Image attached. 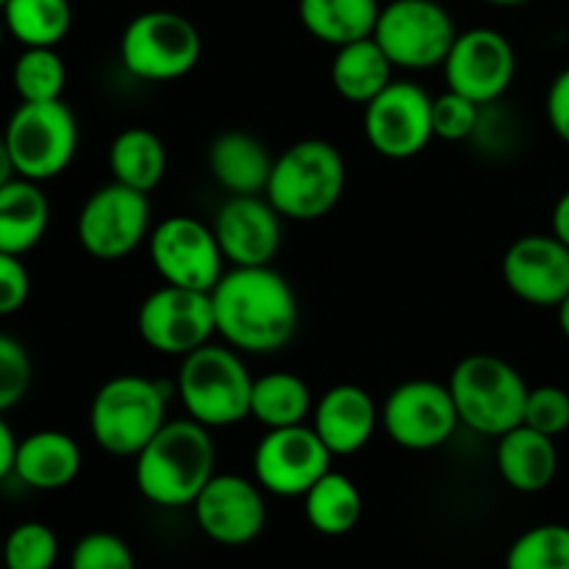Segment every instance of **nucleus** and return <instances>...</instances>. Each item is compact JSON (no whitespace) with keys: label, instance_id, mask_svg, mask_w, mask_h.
I'll return each mask as SVG.
<instances>
[{"label":"nucleus","instance_id":"412c9836","mask_svg":"<svg viewBox=\"0 0 569 569\" xmlns=\"http://www.w3.org/2000/svg\"><path fill=\"white\" fill-rule=\"evenodd\" d=\"M83 456L64 431H33L17 442L14 478L37 492H59L81 476Z\"/></svg>","mask_w":569,"mask_h":569},{"label":"nucleus","instance_id":"b1692460","mask_svg":"<svg viewBox=\"0 0 569 569\" xmlns=\"http://www.w3.org/2000/svg\"><path fill=\"white\" fill-rule=\"evenodd\" d=\"M50 226V203L37 181L14 176L0 187V250L26 256Z\"/></svg>","mask_w":569,"mask_h":569},{"label":"nucleus","instance_id":"4c0bfd02","mask_svg":"<svg viewBox=\"0 0 569 569\" xmlns=\"http://www.w3.org/2000/svg\"><path fill=\"white\" fill-rule=\"evenodd\" d=\"M31 295V276L22 264V256L0 250V317L17 315Z\"/></svg>","mask_w":569,"mask_h":569},{"label":"nucleus","instance_id":"c03bdc74","mask_svg":"<svg viewBox=\"0 0 569 569\" xmlns=\"http://www.w3.org/2000/svg\"><path fill=\"white\" fill-rule=\"evenodd\" d=\"M483 3L500 6V9H517V6H526L531 3V0H483Z\"/></svg>","mask_w":569,"mask_h":569},{"label":"nucleus","instance_id":"bb28decb","mask_svg":"<svg viewBox=\"0 0 569 569\" xmlns=\"http://www.w3.org/2000/svg\"><path fill=\"white\" fill-rule=\"evenodd\" d=\"M109 170L117 183L150 194L167 176V148L150 128L131 126L111 139Z\"/></svg>","mask_w":569,"mask_h":569},{"label":"nucleus","instance_id":"5701e85b","mask_svg":"<svg viewBox=\"0 0 569 569\" xmlns=\"http://www.w3.org/2000/svg\"><path fill=\"white\" fill-rule=\"evenodd\" d=\"M276 156L248 131H222L209 144V172L228 194H264Z\"/></svg>","mask_w":569,"mask_h":569},{"label":"nucleus","instance_id":"c85d7f7f","mask_svg":"<svg viewBox=\"0 0 569 569\" xmlns=\"http://www.w3.org/2000/svg\"><path fill=\"white\" fill-rule=\"evenodd\" d=\"M365 511L359 487L345 472L328 470L303 495V515L309 526L322 537H345L353 531Z\"/></svg>","mask_w":569,"mask_h":569},{"label":"nucleus","instance_id":"2f4dec72","mask_svg":"<svg viewBox=\"0 0 569 569\" xmlns=\"http://www.w3.org/2000/svg\"><path fill=\"white\" fill-rule=\"evenodd\" d=\"M506 569H569V526L545 522L511 542Z\"/></svg>","mask_w":569,"mask_h":569},{"label":"nucleus","instance_id":"a19ab883","mask_svg":"<svg viewBox=\"0 0 569 569\" xmlns=\"http://www.w3.org/2000/svg\"><path fill=\"white\" fill-rule=\"evenodd\" d=\"M550 233L569 248V189L556 200L553 214H550Z\"/></svg>","mask_w":569,"mask_h":569},{"label":"nucleus","instance_id":"0eeeda50","mask_svg":"<svg viewBox=\"0 0 569 569\" xmlns=\"http://www.w3.org/2000/svg\"><path fill=\"white\" fill-rule=\"evenodd\" d=\"M203 56V37L189 17L170 9L142 11L120 37V61L139 81L167 83L189 76Z\"/></svg>","mask_w":569,"mask_h":569},{"label":"nucleus","instance_id":"9d476101","mask_svg":"<svg viewBox=\"0 0 569 569\" xmlns=\"http://www.w3.org/2000/svg\"><path fill=\"white\" fill-rule=\"evenodd\" d=\"M153 231L144 192L111 181L83 200L76 220L78 244L98 261H120L142 248Z\"/></svg>","mask_w":569,"mask_h":569},{"label":"nucleus","instance_id":"f257e3e1","mask_svg":"<svg viewBox=\"0 0 569 569\" xmlns=\"http://www.w3.org/2000/svg\"><path fill=\"white\" fill-rule=\"evenodd\" d=\"M217 333L239 353H278L298 333L292 283L267 267H231L211 289Z\"/></svg>","mask_w":569,"mask_h":569},{"label":"nucleus","instance_id":"423d86ee","mask_svg":"<svg viewBox=\"0 0 569 569\" xmlns=\"http://www.w3.org/2000/svg\"><path fill=\"white\" fill-rule=\"evenodd\" d=\"M167 422V392L144 376H114L94 392L89 433L103 453L133 459Z\"/></svg>","mask_w":569,"mask_h":569},{"label":"nucleus","instance_id":"a878e982","mask_svg":"<svg viewBox=\"0 0 569 569\" xmlns=\"http://www.w3.org/2000/svg\"><path fill=\"white\" fill-rule=\"evenodd\" d=\"M378 0H298V20L317 42L342 48L376 33Z\"/></svg>","mask_w":569,"mask_h":569},{"label":"nucleus","instance_id":"f704fd0d","mask_svg":"<svg viewBox=\"0 0 569 569\" xmlns=\"http://www.w3.org/2000/svg\"><path fill=\"white\" fill-rule=\"evenodd\" d=\"M70 569H137L131 545L111 531H92L76 542Z\"/></svg>","mask_w":569,"mask_h":569},{"label":"nucleus","instance_id":"dca6fc26","mask_svg":"<svg viewBox=\"0 0 569 569\" xmlns=\"http://www.w3.org/2000/svg\"><path fill=\"white\" fill-rule=\"evenodd\" d=\"M442 70L448 89L476 100L478 106H492L515 83V44L495 28H467L456 37Z\"/></svg>","mask_w":569,"mask_h":569},{"label":"nucleus","instance_id":"f3484780","mask_svg":"<svg viewBox=\"0 0 569 569\" xmlns=\"http://www.w3.org/2000/svg\"><path fill=\"white\" fill-rule=\"evenodd\" d=\"M192 509L200 531L222 548H244L256 542L267 526L264 489L256 478L250 481L237 472H214Z\"/></svg>","mask_w":569,"mask_h":569},{"label":"nucleus","instance_id":"79ce46f5","mask_svg":"<svg viewBox=\"0 0 569 569\" xmlns=\"http://www.w3.org/2000/svg\"><path fill=\"white\" fill-rule=\"evenodd\" d=\"M14 176H17V172H14V164H11L9 148H6L3 133H0V187H3L6 181H11Z\"/></svg>","mask_w":569,"mask_h":569},{"label":"nucleus","instance_id":"aec40b11","mask_svg":"<svg viewBox=\"0 0 569 569\" xmlns=\"http://www.w3.org/2000/svg\"><path fill=\"white\" fill-rule=\"evenodd\" d=\"M381 426V409L372 395L356 383H337L315 400L311 428L331 456H353L370 445Z\"/></svg>","mask_w":569,"mask_h":569},{"label":"nucleus","instance_id":"49530a36","mask_svg":"<svg viewBox=\"0 0 569 569\" xmlns=\"http://www.w3.org/2000/svg\"><path fill=\"white\" fill-rule=\"evenodd\" d=\"M0 567H3V537H0Z\"/></svg>","mask_w":569,"mask_h":569},{"label":"nucleus","instance_id":"c9c22d12","mask_svg":"<svg viewBox=\"0 0 569 569\" xmlns=\"http://www.w3.org/2000/svg\"><path fill=\"white\" fill-rule=\"evenodd\" d=\"M33 365L26 345L0 333V415L14 409L31 389Z\"/></svg>","mask_w":569,"mask_h":569},{"label":"nucleus","instance_id":"e433bc0d","mask_svg":"<svg viewBox=\"0 0 569 569\" xmlns=\"http://www.w3.org/2000/svg\"><path fill=\"white\" fill-rule=\"evenodd\" d=\"M522 426L545 433V437H561L569 428V392L553 383L533 387L526 400Z\"/></svg>","mask_w":569,"mask_h":569},{"label":"nucleus","instance_id":"393cba45","mask_svg":"<svg viewBox=\"0 0 569 569\" xmlns=\"http://www.w3.org/2000/svg\"><path fill=\"white\" fill-rule=\"evenodd\" d=\"M395 81V64L372 37L337 48L331 61V83L342 100L367 106Z\"/></svg>","mask_w":569,"mask_h":569},{"label":"nucleus","instance_id":"20e7f679","mask_svg":"<svg viewBox=\"0 0 569 569\" xmlns=\"http://www.w3.org/2000/svg\"><path fill=\"white\" fill-rule=\"evenodd\" d=\"M176 392L189 420L211 428H231L250 417L253 376L231 345L206 342L181 359Z\"/></svg>","mask_w":569,"mask_h":569},{"label":"nucleus","instance_id":"f03ea898","mask_svg":"<svg viewBox=\"0 0 569 569\" xmlns=\"http://www.w3.org/2000/svg\"><path fill=\"white\" fill-rule=\"evenodd\" d=\"M214 461L217 448L209 428L189 417L167 420L133 456V481L148 503L159 509H183L192 506L214 478Z\"/></svg>","mask_w":569,"mask_h":569},{"label":"nucleus","instance_id":"9b49d317","mask_svg":"<svg viewBox=\"0 0 569 569\" xmlns=\"http://www.w3.org/2000/svg\"><path fill=\"white\" fill-rule=\"evenodd\" d=\"M461 426L448 383L431 378L403 381L381 406V428L398 448L428 453L450 442Z\"/></svg>","mask_w":569,"mask_h":569},{"label":"nucleus","instance_id":"1a4fd4ad","mask_svg":"<svg viewBox=\"0 0 569 569\" xmlns=\"http://www.w3.org/2000/svg\"><path fill=\"white\" fill-rule=\"evenodd\" d=\"M456 22L437 0H392L381 6L376 39L395 70H433L442 67L453 48Z\"/></svg>","mask_w":569,"mask_h":569},{"label":"nucleus","instance_id":"473e14b6","mask_svg":"<svg viewBox=\"0 0 569 569\" xmlns=\"http://www.w3.org/2000/svg\"><path fill=\"white\" fill-rule=\"evenodd\" d=\"M56 561H59V537L44 522H20L3 537L6 569H53Z\"/></svg>","mask_w":569,"mask_h":569},{"label":"nucleus","instance_id":"72a5a7b5","mask_svg":"<svg viewBox=\"0 0 569 569\" xmlns=\"http://www.w3.org/2000/svg\"><path fill=\"white\" fill-rule=\"evenodd\" d=\"M481 109L483 106L465 98V94L453 92V89L433 98V139H442V142H465V139L476 137L483 120Z\"/></svg>","mask_w":569,"mask_h":569},{"label":"nucleus","instance_id":"cd10ccee","mask_svg":"<svg viewBox=\"0 0 569 569\" xmlns=\"http://www.w3.org/2000/svg\"><path fill=\"white\" fill-rule=\"evenodd\" d=\"M311 411H315V395H311L309 383L295 372L278 370L253 378L250 417L267 431L306 426L311 420Z\"/></svg>","mask_w":569,"mask_h":569},{"label":"nucleus","instance_id":"de8ad7c7","mask_svg":"<svg viewBox=\"0 0 569 569\" xmlns=\"http://www.w3.org/2000/svg\"><path fill=\"white\" fill-rule=\"evenodd\" d=\"M3 6H6V0H0V9H3Z\"/></svg>","mask_w":569,"mask_h":569},{"label":"nucleus","instance_id":"09e8293b","mask_svg":"<svg viewBox=\"0 0 569 569\" xmlns=\"http://www.w3.org/2000/svg\"><path fill=\"white\" fill-rule=\"evenodd\" d=\"M437 3H442V0H437Z\"/></svg>","mask_w":569,"mask_h":569},{"label":"nucleus","instance_id":"f8f14e48","mask_svg":"<svg viewBox=\"0 0 569 569\" xmlns=\"http://www.w3.org/2000/svg\"><path fill=\"white\" fill-rule=\"evenodd\" d=\"M137 331L156 353L183 359L217 333L211 292L164 283L139 306Z\"/></svg>","mask_w":569,"mask_h":569},{"label":"nucleus","instance_id":"7ed1b4c3","mask_svg":"<svg viewBox=\"0 0 569 569\" xmlns=\"http://www.w3.org/2000/svg\"><path fill=\"white\" fill-rule=\"evenodd\" d=\"M348 187V167L337 144L300 139L276 156L264 198L283 220L315 222L337 209Z\"/></svg>","mask_w":569,"mask_h":569},{"label":"nucleus","instance_id":"4468645a","mask_svg":"<svg viewBox=\"0 0 569 569\" xmlns=\"http://www.w3.org/2000/svg\"><path fill=\"white\" fill-rule=\"evenodd\" d=\"M433 98L415 81H392L365 106V137L378 156L406 161L433 139Z\"/></svg>","mask_w":569,"mask_h":569},{"label":"nucleus","instance_id":"58836bf2","mask_svg":"<svg viewBox=\"0 0 569 569\" xmlns=\"http://www.w3.org/2000/svg\"><path fill=\"white\" fill-rule=\"evenodd\" d=\"M545 111H548V122L553 128L556 137L569 144V67L553 78L548 89V100H545Z\"/></svg>","mask_w":569,"mask_h":569},{"label":"nucleus","instance_id":"ea45409f","mask_svg":"<svg viewBox=\"0 0 569 569\" xmlns=\"http://www.w3.org/2000/svg\"><path fill=\"white\" fill-rule=\"evenodd\" d=\"M17 442H20V439L14 437L11 426L3 420V415H0V481L9 476H14Z\"/></svg>","mask_w":569,"mask_h":569},{"label":"nucleus","instance_id":"4be33fe9","mask_svg":"<svg viewBox=\"0 0 569 569\" xmlns=\"http://www.w3.org/2000/svg\"><path fill=\"white\" fill-rule=\"evenodd\" d=\"M495 465L506 487L522 495H537L545 492L559 476V448L553 437L517 426L498 437Z\"/></svg>","mask_w":569,"mask_h":569},{"label":"nucleus","instance_id":"2eb2a0df","mask_svg":"<svg viewBox=\"0 0 569 569\" xmlns=\"http://www.w3.org/2000/svg\"><path fill=\"white\" fill-rule=\"evenodd\" d=\"M331 459L311 426L272 428L253 450V478L276 498H303L331 470Z\"/></svg>","mask_w":569,"mask_h":569},{"label":"nucleus","instance_id":"c756f323","mask_svg":"<svg viewBox=\"0 0 569 569\" xmlns=\"http://www.w3.org/2000/svg\"><path fill=\"white\" fill-rule=\"evenodd\" d=\"M0 14L22 48H59L72 28L70 0H6Z\"/></svg>","mask_w":569,"mask_h":569},{"label":"nucleus","instance_id":"6e6552de","mask_svg":"<svg viewBox=\"0 0 569 569\" xmlns=\"http://www.w3.org/2000/svg\"><path fill=\"white\" fill-rule=\"evenodd\" d=\"M6 148L20 178H59L78 153V120L64 100L20 103L6 122Z\"/></svg>","mask_w":569,"mask_h":569},{"label":"nucleus","instance_id":"a211bd4d","mask_svg":"<svg viewBox=\"0 0 569 569\" xmlns=\"http://www.w3.org/2000/svg\"><path fill=\"white\" fill-rule=\"evenodd\" d=\"M222 259L231 267H267L281 250L283 217L264 194H231L211 222Z\"/></svg>","mask_w":569,"mask_h":569},{"label":"nucleus","instance_id":"8fccbe9b","mask_svg":"<svg viewBox=\"0 0 569 569\" xmlns=\"http://www.w3.org/2000/svg\"><path fill=\"white\" fill-rule=\"evenodd\" d=\"M0 569H6V567H0Z\"/></svg>","mask_w":569,"mask_h":569},{"label":"nucleus","instance_id":"a18cd8bd","mask_svg":"<svg viewBox=\"0 0 569 569\" xmlns=\"http://www.w3.org/2000/svg\"><path fill=\"white\" fill-rule=\"evenodd\" d=\"M6 37H9V28H6V22H3V14H0V48H3Z\"/></svg>","mask_w":569,"mask_h":569},{"label":"nucleus","instance_id":"7c9ffc66","mask_svg":"<svg viewBox=\"0 0 569 569\" xmlns=\"http://www.w3.org/2000/svg\"><path fill=\"white\" fill-rule=\"evenodd\" d=\"M11 83L20 103H48L61 100L67 87L64 59L56 48H22L11 67Z\"/></svg>","mask_w":569,"mask_h":569},{"label":"nucleus","instance_id":"6ab92c4d","mask_svg":"<svg viewBox=\"0 0 569 569\" xmlns=\"http://www.w3.org/2000/svg\"><path fill=\"white\" fill-rule=\"evenodd\" d=\"M500 272L517 300L556 309L569 295V248L553 233H526L509 244Z\"/></svg>","mask_w":569,"mask_h":569},{"label":"nucleus","instance_id":"37998d69","mask_svg":"<svg viewBox=\"0 0 569 569\" xmlns=\"http://www.w3.org/2000/svg\"><path fill=\"white\" fill-rule=\"evenodd\" d=\"M556 315H559V328H561V333H565V337L569 339V295L565 300H561L559 306H556Z\"/></svg>","mask_w":569,"mask_h":569},{"label":"nucleus","instance_id":"ddd939ff","mask_svg":"<svg viewBox=\"0 0 569 569\" xmlns=\"http://www.w3.org/2000/svg\"><path fill=\"white\" fill-rule=\"evenodd\" d=\"M150 261L164 283L211 292L226 272L214 231L189 214L156 222L148 239Z\"/></svg>","mask_w":569,"mask_h":569},{"label":"nucleus","instance_id":"39448f33","mask_svg":"<svg viewBox=\"0 0 569 569\" xmlns=\"http://www.w3.org/2000/svg\"><path fill=\"white\" fill-rule=\"evenodd\" d=\"M461 426L481 437H503L522 426L531 387L500 356L472 353L453 367L448 381Z\"/></svg>","mask_w":569,"mask_h":569}]
</instances>
